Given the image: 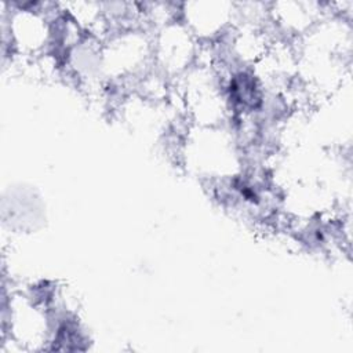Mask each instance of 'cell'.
Here are the masks:
<instances>
[{
  "label": "cell",
  "instance_id": "cell-1",
  "mask_svg": "<svg viewBox=\"0 0 353 353\" xmlns=\"http://www.w3.org/2000/svg\"><path fill=\"white\" fill-rule=\"evenodd\" d=\"M181 149L185 164L205 179L221 182L233 179L240 172L237 145L223 127L188 128Z\"/></svg>",
  "mask_w": 353,
  "mask_h": 353
},
{
  "label": "cell",
  "instance_id": "cell-2",
  "mask_svg": "<svg viewBox=\"0 0 353 353\" xmlns=\"http://www.w3.org/2000/svg\"><path fill=\"white\" fill-rule=\"evenodd\" d=\"M199 46L181 19L172 21L153 36V66L165 77H179L194 65Z\"/></svg>",
  "mask_w": 353,
  "mask_h": 353
},
{
  "label": "cell",
  "instance_id": "cell-3",
  "mask_svg": "<svg viewBox=\"0 0 353 353\" xmlns=\"http://www.w3.org/2000/svg\"><path fill=\"white\" fill-rule=\"evenodd\" d=\"M236 6L228 1H189L181 4V21L199 43L221 40L234 23Z\"/></svg>",
  "mask_w": 353,
  "mask_h": 353
}]
</instances>
